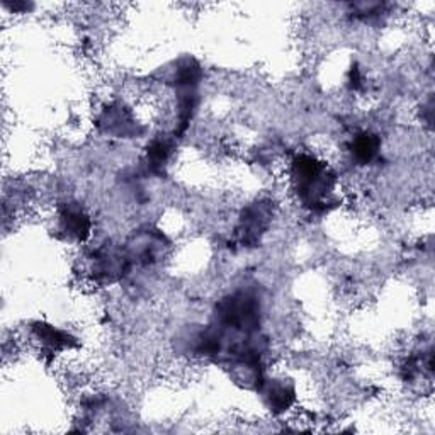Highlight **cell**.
Here are the masks:
<instances>
[{
	"instance_id": "6da1fadb",
	"label": "cell",
	"mask_w": 435,
	"mask_h": 435,
	"mask_svg": "<svg viewBox=\"0 0 435 435\" xmlns=\"http://www.w3.org/2000/svg\"><path fill=\"white\" fill-rule=\"evenodd\" d=\"M377 152V138L364 133L352 143V155L361 163H367L374 158Z\"/></svg>"
}]
</instances>
